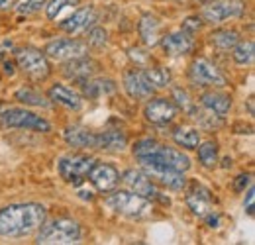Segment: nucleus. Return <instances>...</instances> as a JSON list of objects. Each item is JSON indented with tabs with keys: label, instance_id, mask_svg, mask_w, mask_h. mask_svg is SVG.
<instances>
[{
	"label": "nucleus",
	"instance_id": "1",
	"mask_svg": "<svg viewBox=\"0 0 255 245\" xmlns=\"http://www.w3.org/2000/svg\"><path fill=\"white\" fill-rule=\"evenodd\" d=\"M47 222V210L37 202H20L0 208V238L18 240L35 234Z\"/></svg>",
	"mask_w": 255,
	"mask_h": 245
},
{
	"label": "nucleus",
	"instance_id": "2",
	"mask_svg": "<svg viewBox=\"0 0 255 245\" xmlns=\"http://www.w3.org/2000/svg\"><path fill=\"white\" fill-rule=\"evenodd\" d=\"M104 202L114 214H120L124 218H129V220H141V218L151 216V212H153L151 200L143 198L131 190H114Z\"/></svg>",
	"mask_w": 255,
	"mask_h": 245
},
{
	"label": "nucleus",
	"instance_id": "3",
	"mask_svg": "<svg viewBox=\"0 0 255 245\" xmlns=\"http://www.w3.org/2000/svg\"><path fill=\"white\" fill-rule=\"evenodd\" d=\"M37 244L39 245H51V244H79L81 242V226L79 222L75 220H69V218H59V220H53L49 224H43L39 230H37Z\"/></svg>",
	"mask_w": 255,
	"mask_h": 245
},
{
	"label": "nucleus",
	"instance_id": "4",
	"mask_svg": "<svg viewBox=\"0 0 255 245\" xmlns=\"http://www.w3.org/2000/svg\"><path fill=\"white\" fill-rule=\"evenodd\" d=\"M16 65L33 83L45 81L49 77V73H51V65H49L47 55L41 49L30 47V45L28 47H20L16 51Z\"/></svg>",
	"mask_w": 255,
	"mask_h": 245
},
{
	"label": "nucleus",
	"instance_id": "5",
	"mask_svg": "<svg viewBox=\"0 0 255 245\" xmlns=\"http://www.w3.org/2000/svg\"><path fill=\"white\" fill-rule=\"evenodd\" d=\"M0 125L4 129H32L39 133H49L51 123L37 116L28 108H6L0 112Z\"/></svg>",
	"mask_w": 255,
	"mask_h": 245
},
{
	"label": "nucleus",
	"instance_id": "6",
	"mask_svg": "<svg viewBox=\"0 0 255 245\" xmlns=\"http://www.w3.org/2000/svg\"><path fill=\"white\" fill-rule=\"evenodd\" d=\"M95 157L85 153H69L63 155L57 161V173L65 183L73 184V186H81L87 181L93 165H95Z\"/></svg>",
	"mask_w": 255,
	"mask_h": 245
},
{
	"label": "nucleus",
	"instance_id": "7",
	"mask_svg": "<svg viewBox=\"0 0 255 245\" xmlns=\"http://www.w3.org/2000/svg\"><path fill=\"white\" fill-rule=\"evenodd\" d=\"M189 79H191L192 85L202 87V89H206V87H210V89H224L228 85L226 75L214 63H210L204 57H198V59H194L191 63Z\"/></svg>",
	"mask_w": 255,
	"mask_h": 245
},
{
	"label": "nucleus",
	"instance_id": "8",
	"mask_svg": "<svg viewBox=\"0 0 255 245\" xmlns=\"http://www.w3.org/2000/svg\"><path fill=\"white\" fill-rule=\"evenodd\" d=\"M139 165H165V167H171L175 171H181V173H187L189 169L192 167L191 163V157L185 155L183 151L175 149V147H167V145H161L157 143L155 149L147 157H141V159H135Z\"/></svg>",
	"mask_w": 255,
	"mask_h": 245
},
{
	"label": "nucleus",
	"instance_id": "9",
	"mask_svg": "<svg viewBox=\"0 0 255 245\" xmlns=\"http://www.w3.org/2000/svg\"><path fill=\"white\" fill-rule=\"evenodd\" d=\"M246 12V2L244 0H210L202 8L200 18L208 24H222L226 20L240 18Z\"/></svg>",
	"mask_w": 255,
	"mask_h": 245
},
{
	"label": "nucleus",
	"instance_id": "10",
	"mask_svg": "<svg viewBox=\"0 0 255 245\" xmlns=\"http://www.w3.org/2000/svg\"><path fill=\"white\" fill-rule=\"evenodd\" d=\"M89 45L83 39H75V37H65V39H55L49 41L43 49V53L47 55V59L53 61H69V59H77V57H85L89 55Z\"/></svg>",
	"mask_w": 255,
	"mask_h": 245
},
{
	"label": "nucleus",
	"instance_id": "11",
	"mask_svg": "<svg viewBox=\"0 0 255 245\" xmlns=\"http://www.w3.org/2000/svg\"><path fill=\"white\" fill-rule=\"evenodd\" d=\"M141 171L153 181V183L161 184L169 190H185L187 186V179H185V173L181 171H175L171 167H165V165H141Z\"/></svg>",
	"mask_w": 255,
	"mask_h": 245
},
{
	"label": "nucleus",
	"instance_id": "12",
	"mask_svg": "<svg viewBox=\"0 0 255 245\" xmlns=\"http://www.w3.org/2000/svg\"><path fill=\"white\" fill-rule=\"evenodd\" d=\"M177 116V106L173 104L171 98H147L143 106V118L153 125H167L175 120Z\"/></svg>",
	"mask_w": 255,
	"mask_h": 245
},
{
	"label": "nucleus",
	"instance_id": "13",
	"mask_svg": "<svg viewBox=\"0 0 255 245\" xmlns=\"http://www.w3.org/2000/svg\"><path fill=\"white\" fill-rule=\"evenodd\" d=\"M161 49L171 55V57H179V55H187L194 49V35L185 31L183 28L173 30L169 33H165L159 39Z\"/></svg>",
	"mask_w": 255,
	"mask_h": 245
},
{
	"label": "nucleus",
	"instance_id": "14",
	"mask_svg": "<svg viewBox=\"0 0 255 245\" xmlns=\"http://www.w3.org/2000/svg\"><path fill=\"white\" fill-rule=\"evenodd\" d=\"M120 181H122V184L126 186L128 190H131V192H135V194H139L143 198L151 200V198L159 196V192L155 188V183L141 169H128V171H124V175L120 177Z\"/></svg>",
	"mask_w": 255,
	"mask_h": 245
},
{
	"label": "nucleus",
	"instance_id": "15",
	"mask_svg": "<svg viewBox=\"0 0 255 245\" xmlns=\"http://www.w3.org/2000/svg\"><path fill=\"white\" fill-rule=\"evenodd\" d=\"M98 20V12L95 6H83L79 10H75L71 16H67L57 24V28L65 33H81V31L89 30L93 24Z\"/></svg>",
	"mask_w": 255,
	"mask_h": 245
},
{
	"label": "nucleus",
	"instance_id": "16",
	"mask_svg": "<svg viewBox=\"0 0 255 245\" xmlns=\"http://www.w3.org/2000/svg\"><path fill=\"white\" fill-rule=\"evenodd\" d=\"M100 71V63L95 59H89L87 55L85 57H77V59H69L63 61L61 65V75L69 81H87L91 77H95L96 73Z\"/></svg>",
	"mask_w": 255,
	"mask_h": 245
},
{
	"label": "nucleus",
	"instance_id": "17",
	"mask_svg": "<svg viewBox=\"0 0 255 245\" xmlns=\"http://www.w3.org/2000/svg\"><path fill=\"white\" fill-rule=\"evenodd\" d=\"M98 192H110L120 183V171L110 163H95L89 177H87Z\"/></svg>",
	"mask_w": 255,
	"mask_h": 245
},
{
	"label": "nucleus",
	"instance_id": "18",
	"mask_svg": "<svg viewBox=\"0 0 255 245\" xmlns=\"http://www.w3.org/2000/svg\"><path fill=\"white\" fill-rule=\"evenodd\" d=\"M185 202H187V206H189V210H191L192 214L202 218V220H204V216H208L214 210L210 190L200 186V184H192V188L185 196Z\"/></svg>",
	"mask_w": 255,
	"mask_h": 245
},
{
	"label": "nucleus",
	"instance_id": "19",
	"mask_svg": "<svg viewBox=\"0 0 255 245\" xmlns=\"http://www.w3.org/2000/svg\"><path fill=\"white\" fill-rule=\"evenodd\" d=\"M122 83H124V91H126V94L131 100H147L155 92V89L141 75V69L139 71H135V69L128 71L126 75H124Z\"/></svg>",
	"mask_w": 255,
	"mask_h": 245
},
{
	"label": "nucleus",
	"instance_id": "20",
	"mask_svg": "<svg viewBox=\"0 0 255 245\" xmlns=\"http://www.w3.org/2000/svg\"><path fill=\"white\" fill-rule=\"evenodd\" d=\"M47 98L53 102V104H59L67 110H73V112H79L83 108V96L77 91H73L71 87L67 85H53L49 91H47Z\"/></svg>",
	"mask_w": 255,
	"mask_h": 245
},
{
	"label": "nucleus",
	"instance_id": "21",
	"mask_svg": "<svg viewBox=\"0 0 255 245\" xmlns=\"http://www.w3.org/2000/svg\"><path fill=\"white\" fill-rule=\"evenodd\" d=\"M137 33H139V39L143 45H147V47L157 45L161 39V20L151 12L141 14V18L137 22Z\"/></svg>",
	"mask_w": 255,
	"mask_h": 245
},
{
	"label": "nucleus",
	"instance_id": "22",
	"mask_svg": "<svg viewBox=\"0 0 255 245\" xmlns=\"http://www.w3.org/2000/svg\"><path fill=\"white\" fill-rule=\"evenodd\" d=\"M200 104L202 108L210 110L212 114H216L218 118H226L230 108H232V96L222 91H206L200 94Z\"/></svg>",
	"mask_w": 255,
	"mask_h": 245
},
{
	"label": "nucleus",
	"instance_id": "23",
	"mask_svg": "<svg viewBox=\"0 0 255 245\" xmlns=\"http://www.w3.org/2000/svg\"><path fill=\"white\" fill-rule=\"evenodd\" d=\"M65 141L71 147H79V149H96V133L83 127V125H69L63 131Z\"/></svg>",
	"mask_w": 255,
	"mask_h": 245
},
{
	"label": "nucleus",
	"instance_id": "24",
	"mask_svg": "<svg viewBox=\"0 0 255 245\" xmlns=\"http://www.w3.org/2000/svg\"><path fill=\"white\" fill-rule=\"evenodd\" d=\"M128 147V135L122 129H106L96 133V149L102 151H122Z\"/></svg>",
	"mask_w": 255,
	"mask_h": 245
},
{
	"label": "nucleus",
	"instance_id": "25",
	"mask_svg": "<svg viewBox=\"0 0 255 245\" xmlns=\"http://www.w3.org/2000/svg\"><path fill=\"white\" fill-rule=\"evenodd\" d=\"M116 83L112 79H87V81H81V92L85 98H91L96 100L100 96H108L112 92H116Z\"/></svg>",
	"mask_w": 255,
	"mask_h": 245
},
{
	"label": "nucleus",
	"instance_id": "26",
	"mask_svg": "<svg viewBox=\"0 0 255 245\" xmlns=\"http://www.w3.org/2000/svg\"><path fill=\"white\" fill-rule=\"evenodd\" d=\"M173 141L183 149H196V145L200 143V131L191 125H179L173 131Z\"/></svg>",
	"mask_w": 255,
	"mask_h": 245
},
{
	"label": "nucleus",
	"instance_id": "27",
	"mask_svg": "<svg viewBox=\"0 0 255 245\" xmlns=\"http://www.w3.org/2000/svg\"><path fill=\"white\" fill-rule=\"evenodd\" d=\"M196 149H198V163L204 169L212 171L218 167V143L216 141H212V139L202 141L196 145Z\"/></svg>",
	"mask_w": 255,
	"mask_h": 245
},
{
	"label": "nucleus",
	"instance_id": "28",
	"mask_svg": "<svg viewBox=\"0 0 255 245\" xmlns=\"http://www.w3.org/2000/svg\"><path fill=\"white\" fill-rule=\"evenodd\" d=\"M238 41H240V33L236 30H230V28H220V30H214L210 33L212 47H216L220 51H230Z\"/></svg>",
	"mask_w": 255,
	"mask_h": 245
},
{
	"label": "nucleus",
	"instance_id": "29",
	"mask_svg": "<svg viewBox=\"0 0 255 245\" xmlns=\"http://www.w3.org/2000/svg\"><path fill=\"white\" fill-rule=\"evenodd\" d=\"M141 75L145 77V81L157 91V89H167L171 85V71L167 67H145L141 69Z\"/></svg>",
	"mask_w": 255,
	"mask_h": 245
},
{
	"label": "nucleus",
	"instance_id": "30",
	"mask_svg": "<svg viewBox=\"0 0 255 245\" xmlns=\"http://www.w3.org/2000/svg\"><path fill=\"white\" fill-rule=\"evenodd\" d=\"M14 98L26 106H37V108H49L51 106V100L45 98L43 94L35 89H30V87H22L14 92Z\"/></svg>",
	"mask_w": 255,
	"mask_h": 245
},
{
	"label": "nucleus",
	"instance_id": "31",
	"mask_svg": "<svg viewBox=\"0 0 255 245\" xmlns=\"http://www.w3.org/2000/svg\"><path fill=\"white\" fill-rule=\"evenodd\" d=\"M255 57V43L254 39H246V41H238L232 47V59L238 65H250Z\"/></svg>",
	"mask_w": 255,
	"mask_h": 245
},
{
	"label": "nucleus",
	"instance_id": "32",
	"mask_svg": "<svg viewBox=\"0 0 255 245\" xmlns=\"http://www.w3.org/2000/svg\"><path fill=\"white\" fill-rule=\"evenodd\" d=\"M173 104L177 106V110H183L185 114H189L191 116L192 114V110L196 108L194 106V102L191 100V94L185 91V89H181V87H175L173 89Z\"/></svg>",
	"mask_w": 255,
	"mask_h": 245
},
{
	"label": "nucleus",
	"instance_id": "33",
	"mask_svg": "<svg viewBox=\"0 0 255 245\" xmlns=\"http://www.w3.org/2000/svg\"><path fill=\"white\" fill-rule=\"evenodd\" d=\"M106 43H108V31L100 28V26L91 28L89 35H87V45L93 47V49H102Z\"/></svg>",
	"mask_w": 255,
	"mask_h": 245
},
{
	"label": "nucleus",
	"instance_id": "34",
	"mask_svg": "<svg viewBox=\"0 0 255 245\" xmlns=\"http://www.w3.org/2000/svg\"><path fill=\"white\" fill-rule=\"evenodd\" d=\"M77 0H49V4H45V16H47V20H57V16L63 12L65 8H69Z\"/></svg>",
	"mask_w": 255,
	"mask_h": 245
},
{
	"label": "nucleus",
	"instance_id": "35",
	"mask_svg": "<svg viewBox=\"0 0 255 245\" xmlns=\"http://www.w3.org/2000/svg\"><path fill=\"white\" fill-rule=\"evenodd\" d=\"M181 28L194 35V33H198L200 28H202V18L200 16H189V18H185V22H183Z\"/></svg>",
	"mask_w": 255,
	"mask_h": 245
},
{
	"label": "nucleus",
	"instance_id": "36",
	"mask_svg": "<svg viewBox=\"0 0 255 245\" xmlns=\"http://www.w3.org/2000/svg\"><path fill=\"white\" fill-rule=\"evenodd\" d=\"M43 8V0H24L20 6H18V12L20 14H33L37 10Z\"/></svg>",
	"mask_w": 255,
	"mask_h": 245
},
{
	"label": "nucleus",
	"instance_id": "37",
	"mask_svg": "<svg viewBox=\"0 0 255 245\" xmlns=\"http://www.w3.org/2000/svg\"><path fill=\"white\" fill-rule=\"evenodd\" d=\"M244 210H246V214H248V216H254V210H255V190H254V186H252V184L248 186V194H246V200H244Z\"/></svg>",
	"mask_w": 255,
	"mask_h": 245
},
{
	"label": "nucleus",
	"instance_id": "38",
	"mask_svg": "<svg viewBox=\"0 0 255 245\" xmlns=\"http://www.w3.org/2000/svg\"><path fill=\"white\" fill-rule=\"evenodd\" d=\"M250 184H252V175H240L236 179V183H234V190L236 192H244Z\"/></svg>",
	"mask_w": 255,
	"mask_h": 245
},
{
	"label": "nucleus",
	"instance_id": "39",
	"mask_svg": "<svg viewBox=\"0 0 255 245\" xmlns=\"http://www.w3.org/2000/svg\"><path fill=\"white\" fill-rule=\"evenodd\" d=\"M129 57H131V61H135L137 65H145L147 63V53L143 51V49H135V47H131L129 49Z\"/></svg>",
	"mask_w": 255,
	"mask_h": 245
},
{
	"label": "nucleus",
	"instance_id": "40",
	"mask_svg": "<svg viewBox=\"0 0 255 245\" xmlns=\"http://www.w3.org/2000/svg\"><path fill=\"white\" fill-rule=\"evenodd\" d=\"M77 188H79V196H81V198H85V200H93V198H95V196H93V194H95L93 190L87 192V190H83L81 186H77Z\"/></svg>",
	"mask_w": 255,
	"mask_h": 245
},
{
	"label": "nucleus",
	"instance_id": "41",
	"mask_svg": "<svg viewBox=\"0 0 255 245\" xmlns=\"http://www.w3.org/2000/svg\"><path fill=\"white\" fill-rule=\"evenodd\" d=\"M16 4V0H0V12H4V10H8V8H12Z\"/></svg>",
	"mask_w": 255,
	"mask_h": 245
},
{
	"label": "nucleus",
	"instance_id": "42",
	"mask_svg": "<svg viewBox=\"0 0 255 245\" xmlns=\"http://www.w3.org/2000/svg\"><path fill=\"white\" fill-rule=\"evenodd\" d=\"M198 2H210V0H198Z\"/></svg>",
	"mask_w": 255,
	"mask_h": 245
}]
</instances>
